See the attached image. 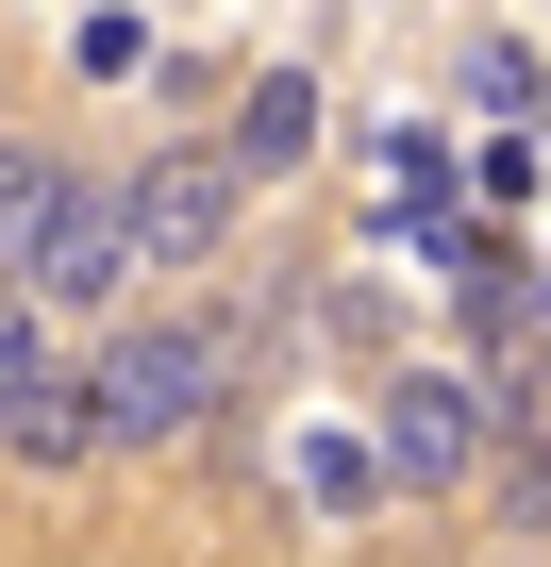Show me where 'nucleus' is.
Listing matches in <instances>:
<instances>
[{"label": "nucleus", "instance_id": "nucleus-10", "mask_svg": "<svg viewBox=\"0 0 551 567\" xmlns=\"http://www.w3.org/2000/svg\"><path fill=\"white\" fill-rule=\"evenodd\" d=\"M468 101H484V117H534V101H551V68H534L518 34H484V51H468Z\"/></svg>", "mask_w": 551, "mask_h": 567}, {"label": "nucleus", "instance_id": "nucleus-4", "mask_svg": "<svg viewBox=\"0 0 551 567\" xmlns=\"http://www.w3.org/2000/svg\"><path fill=\"white\" fill-rule=\"evenodd\" d=\"M118 200H134V267H201V250L234 234V200H251V184H234L217 151H151Z\"/></svg>", "mask_w": 551, "mask_h": 567}, {"label": "nucleus", "instance_id": "nucleus-8", "mask_svg": "<svg viewBox=\"0 0 551 567\" xmlns=\"http://www.w3.org/2000/svg\"><path fill=\"white\" fill-rule=\"evenodd\" d=\"M484 517H501V534H551V434H501V467H484Z\"/></svg>", "mask_w": 551, "mask_h": 567}, {"label": "nucleus", "instance_id": "nucleus-7", "mask_svg": "<svg viewBox=\"0 0 551 567\" xmlns=\"http://www.w3.org/2000/svg\"><path fill=\"white\" fill-rule=\"evenodd\" d=\"M51 384H68V368H51V318H34V301H0V434H18Z\"/></svg>", "mask_w": 551, "mask_h": 567}, {"label": "nucleus", "instance_id": "nucleus-9", "mask_svg": "<svg viewBox=\"0 0 551 567\" xmlns=\"http://www.w3.org/2000/svg\"><path fill=\"white\" fill-rule=\"evenodd\" d=\"M302 484H318V517H368V501H385V451H351V434H318V451H302Z\"/></svg>", "mask_w": 551, "mask_h": 567}, {"label": "nucleus", "instance_id": "nucleus-3", "mask_svg": "<svg viewBox=\"0 0 551 567\" xmlns=\"http://www.w3.org/2000/svg\"><path fill=\"white\" fill-rule=\"evenodd\" d=\"M118 284H134V200H118V184H68V200H51V250H34L18 301H34V318H101Z\"/></svg>", "mask_w": 551, "mask_h": 567}, {"label": "nucleus", "instance_id": "nucleus-1", "mask_svg": "<svg viewBox=\"0 0 551 567\" xmlns=\"http://www.w3.org/2000/svg\"><path fill=\"white\" fill-rule=\"evenodd\" d=\"M234 384H251V368H234V334H217V318H134V334H101V368H84L101 451H184Z\"/></svg>", "mask_w": 551, "mask_h": 567}, {"label": "nucleus", "instance_id": "nucleus-6", "mask_svg": "<svg viewBox=\"0 0 551 567\" xmlns=\"http://www.w3.org/2000/svg\"><path fill=\"white\" fill-rule=\"evenodd\" d=\"M51 200H68V167H51V151H0V301L34 284V250H51Z\"/></svg>", "mask_w": 551, "mask_h": 567}, {"label": "nucleus", "instance_id": "nucleus-11", "mask_svg": "<svg viewBox=\"0 0 551 567\" xmlns=\"http://www.w3.org/2000/svg\"><path fill=\"white\" fill-rule=\"evenodd\" d=\"M68 68H84V84H134V68H151V34H134V18H84V34H68Z\"/></svg>", "mask_w": 551, "mask_h": 567}, {"label": "nucleus", "instance_id": "nucleus-2", "mask_svg": "<svg viewBox=\"0 0 551 567\" xmlns=\"http://www.w3.org/2000/svg\"><path fill=\"white\" fill-rule=\"evenodd\" d=\"M368 451H385L401 501L484 484V467H501V401H484V368H385V384H368Z\"/></svg>", "mask_w": 551, "mask_h": 567}, {"label": "nucleus", "instance_id": "nucleus-5", "mask_svg": "<svg viewBox=\"0 0 551 567\" xmlns=\"http://www.w3.org/2000/svg\"><path fill=\"white\" fill-rule=\"evenodd\" d=\"M217 167H234V184H285V167H318V68H251V101H234Z\"/></svg>", "mask_w": 551, "mask_h": 567}, {"label": "nucleus", "instance_id": "nucleus-12", "mask_svg": "<svg viewBox=\"0 0 551 567\" xmlns=\"http://www.w3.org/2000/svg\"><path fill=\"white\" fill-rule=\"evenodd\" d=\"M534 351H551V284H534Z\"/></svg>", "mask_w": 551, "mask_h": 567}]
</instances>
